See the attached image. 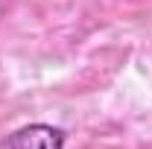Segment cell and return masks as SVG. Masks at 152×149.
I'll return each instance as SVG.
<instances>
[{"label":"cell","instance_id":"obj_1","mask_svg":"<svg viewBox=\"0 0 152 149\" xmlns=\"http://www.w3.org/2000/svg\"><path fill=\"white\" fill-rule=\"evenodd\" d=\"M0 149H64V131L50 123H29L12 131Z\"/></svg>","mask_w":152,"mask_h":149}]
</instances>
